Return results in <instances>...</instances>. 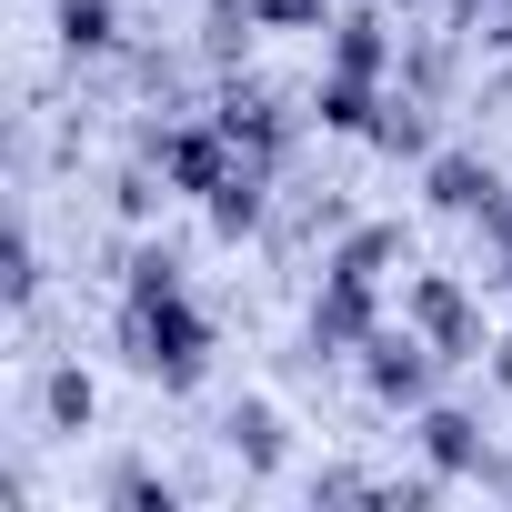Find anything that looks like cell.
<instances>
[{
    "instance_id": "6da1fadb",
    "label": "cell",
    "mask_w": 512,
    "mask_h": 512,
    "mask_svg": "<svg viewBox=\"0 0 512 512\" xmlns=\"http://www.w3.org/2000/svg\"><path fill=\"white\" fill-rule=\"evenodd\" d=\"M121 342H131V362H141L151 382H201V362H211V322L181 302V282H171V292H131Z\"/></svg>"
},
{
    "instance_id": "7a4b0ae2",
    "label": "cell",
    "mask_w": 512,
    "mask_h": 512,
    "mask_svg": "<svg viewBox=\"0 0 512 512\" xmlns=\"http://www.w3.org/2000/svg\"><path fill=\"white\" fill-rule=\"evenodd\" d=\"M372 392L382 402H422V342H372Z\"/></svg>"
},
{
    "instance_id": "3957f363",
    "label": "cell",
    "mask_w": 512,
    "mask_h": 512,
    "mask_svg": "<svg viewBox=\"0 0 512 512\" xmlns=\"http://www.w3.org/2000/svg\"><path fill=\"white\" fill-rule=\"evenodd\" d=\"M432 191H442L452 211H492V201H502V191H492V171H472V161H442V171H432Z\"/></svg>"
},
{
    "instance_id": "277c9868",
    "label": "cell",
    "mask_w": 512,
    "mask_h": 512,
    "mask_svg": "<svg viewBox=\"0 0 512 512\" xmlns=\"http://www.w3.org/2000/svg\"><path fill=\"white\" fill-rule=\"evenodd\" d=\"M422 452H432L442 472H462V462H472V422H462V412H432V422H422Z\"/></svg>"
},
{
    "instance_id": "5b68a950",
    "label": "cell",
    "mask_w": 512,
    "mask_h": 512,
    "mask_svg": "<svg viewBox=\"0 0 512 512\" xmlns=\"http://www.w3.org/2000/svg\"><path fill=\"white\" fill-rule=\"evenodd\" d=\"M61 31H71V51H101L111 41V0H61Z\"/></svg>"
},
{
    "instance_id": "8992f818",
    "label": "cell",
    "mask_w": 512,
    "mask_h": 512,
    "mask_svg": "<svg viewBox=\"0 0 512 512\" xmlns=\"http://www.w3.org/2000/svg\"><path fill=\"white\" fill-rule=\"evenodd\" d=\"M231 442H241L251 462H282V432H272V412H231Z\"/></svg>"
},
{
    "instance_id": "52a82bcc",
    "label": "cell",
    "mask_w": 512,
    "mask_h": 512,
    "mask_svg": "<svg viewBox=\"0 0 512 512\" xmlns=\"http://www.w3.org/2000/svg\"><path fill=\"white\" fill-rule=\"evenodd\" d=\"M51 422H91V382H81V372L51 382Z\"/></svg>"
},
{
    "instance_id": "ba28073f",
    "label": "cell",
    "mask_w": 512,
    "mask_h": 512,
    "mask_svg": "<svg viewBox=\"0 0 512 512\" xmlns=\"http://www.w3.org/2000/svg\"><path fill=\"white\" fill-rule=\"evenodd\" d=\"M251 11H262V21H312L322 0H251Z\"/></svg>"
}]
</instances>
